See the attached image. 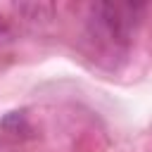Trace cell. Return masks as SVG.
<instances>
[{
    "label": "cell",
    "mask_w": 152,
    "mask_h": 152,
    "mask_svg": "<svg viewBox=\"0 0 152 152\" xmlns=\"http://www.w3.org/2000/svg\"><path fill=\"white\" fill-rule=\"evenodd\" d=\"M142 2H93L88 7L86 33L104 55H126L135 28L145 14Z\"/></svg>",
    "instance_id": "6da1fadb"
},
{
    "label": "cell",
    "mask_w": 152,
    "mask_h": 152,
    "mask_svg": "<svg viewBox=\"0 0 152 152\" xmlns=\"http://www.w3.org/2000/svg\"><path fill=\"white\" fill-rule=\"evenodd\" d=\"M31 135H33V126H31L26 112H7L0 119V138L12 140V142H21Z\"/></svg>",
    "instance_id": "7a4b0ae2"
},
{
    "label": "cell",
    "mask_w": 152,
    "mask_h": 152,
    "mask_svg": "<svg viewBox=\"0 0 152 152\" xmlns=\"http://www.w3.org/2000/svg\"><path fill=\"white\" fill-rule=\"evenodd\" d=\"M12 10L24 21H31V24L48 21L55 14V5H48V2H19V5H12Z\"/></svg>",
    "instance_id": "3957f363"
},
{
    "label": "cell",
    "mask_w": 152,
    "mask_h": 152,
    "mask_svg": "<svg viewBox=\"0 0 152 152\" xmlns=\"http://www.w3.org/2000/svg\"><path fill=\"white\" fill-rule=\"evenodd\" d=\"M14 40V26H12V21L0 12V45H7V43H12Z\"/></svg>",
    "instance_id": "277c9868"
}]
</instances>
